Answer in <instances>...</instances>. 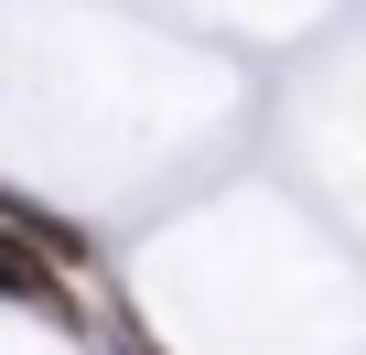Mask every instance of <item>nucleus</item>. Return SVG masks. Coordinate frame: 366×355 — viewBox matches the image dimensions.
Returning <instances> with one entry per match:
<instances>
[{
	"label": "nucleus",
	"instance_id": "obj_1",
	"mask_svg": "<svg viewBox=\"0 0 366 355\" xmlns=\"http://www.w3.org/2000/svg\"><path fill=\"white\" fill-rule=\"evenodd\" d=\"M0 301H22V312H44V323H86V301L65 291V269H54L33 237H11V226H0Z\"/></svg>",
	"mask_w": 366,
	"mask_h": 355
},
{
	"label": "nucleus",
	"instance_id": "obj_2",
	"mask_svg": "<svg viewBox=\"0 0 366 355\" xmlns=\"http://www.w3.org/2000/svg\"><path fill=\"white\" fill-rule=\"evenodd\" d=\"M0 226H11V237H33V248H44V259H54L65 280H76V269H97V237H86V226H76L65 205L22 194V184H0Z\"/></svg>",
	"mask_w": 366,
	"mask_h": 355
},
{
	"label": "nucleus",
	"instance_id": "obj_3",
	"mask_svg": "<svg viewBox=\"0 0 366 355\" xmlns=\"http://www.w3.org/2000/svg\"><path fill=\"white\" fill-rule=\"evenodd\" d=\"M108 344H119V355H151V334H140V312H129V301H108Z\"/></svg>",
	"mask_w": 366,
	"mask_h": 355
}]
</instances>
